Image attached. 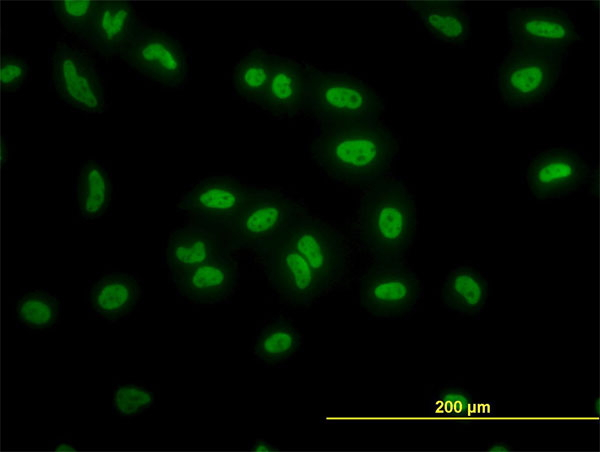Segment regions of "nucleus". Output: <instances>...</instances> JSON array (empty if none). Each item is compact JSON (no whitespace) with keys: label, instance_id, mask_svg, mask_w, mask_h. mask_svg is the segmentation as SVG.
<instances>
[{"label":"nucleus","instance_id":"30","mask_svg":"<svg viewBox=\"0 0 600 452\" xmlns=\"http://www.w3.org/2000/svg\"><path fill=\"white\" fill-rule=\"evenodd\" d=\"M248 448L253 452H274L279 450L276 445L263 438H258L251 441Z\"/></svg>","mask_w":600,"mask_h":452},{"label":"nucleus","instance_id":"21","mask_svg":"<svg viewBox=\"0 0 600 452\" xmlns=\"http://www.w3.org/2000/svg\"><path fill=\"white\" fill-rule=\"evenodd\" d=\"M302 345L303 337L294 324L277 316L259 330L252 355L265 367H281L298 354Z\"/></svg>","mask_w":600,"mask_h":452},{"label":"nucleus","instance_id":"6","mask_svg":"<svg viewBox=\"0 0 600 452\" xmlns=\"http://www.w3.org/2000/svg\"><path fill=\"white\" fill-rule=\"evenodd\" d=\"M49 66L52 88L69 107L87 114H101L108 109L100 72L85 51L58 41L51 51Z\"/></svg>","mask_w":600,"mask_h":452},{"label":"nucleus","instance_id":"5","mask_svg":"<svg viewBox=\"0 0 600 452\" xmlns=\"http://www.w3.org/2000/svg\"><path fill=\"white\" fill-rule=\"evenodd\" d=\"M358 290L362 307L377 319L408 318L423 298V284L406 261L371 262L360 275Z\"/></svg>","mask_w":600,"mask_h":452},{"label":"nucleus","instance_id":"19","mask_svg":"<svg viewBox=\"0 0 600 452\" xmlns=\"http://www.w3.org/2000/svg\"><path fill=\"white\" fill-rule=\"evenodd\" d=\"M408 7L437 41L464 46L471 36V15L458 1H410Z\"/></svg>","mask_w":600,"mask_h":452},{"label":"nucleus","instance_id":"4","mask_svg":"<svg viewBox=\"0 0 600 452\" xmlns=\"http://www.w3.org/2000/svg\"><path fill=\"white\" fill-rule=\"evenodd\" d=\"M384 107L364 81L334 71L309 69L307 109L318 122L378 120Z\"/></svg>","mask_w":600,"mask_h":452},{"label":"nucleus","instance_id":"31","mask_svg":"<svg viewBox=\"0 0 600 452\" xmlns=\"http://www.w3.org/2000/svg\"><path fill=\"white\" fill-rule=\"evenodd\" d=\"M514 449L513 445L508 441H497L491 443L487 448L490 452H507Z\"/></svg>","mask_w":600,"mask_h":452},{"label":"nucleus","instance_id":"10","mask_svg":"<svg viewBox=\"0 0 600 452\" xmlns=\"http://www.w3.org/2000/svg\"><path fill=\"white\" fill-rule=\"evenodd\" d=\"M121 59L142 76L164 88L181 89L188 82L187 53L179 40L146 23Z\"/></svg>","mask_w":600,"mask_h":452},{"label":"nucleus","instance_id":"28","mask_svg":"<svg viewBox=\"0 0 600 452\" xmlns=\"http://www.w3.org/2000/svg\"><path fill=\"white\" fill-rule=\"evenodd\" d=\"M30 77V65L26 58L6 53L1 58L0 82L6 92H16L22 89Z\"/></svg>","mask_w":600,"mask_h":452},{"label":"nucleus","instance_id":"32","mask_svg":"<svg viewBox=\"0 0 600 452\" xmlns=\"http://www.w3.org/2000/svg\"><path fill=\"white\" fill-rule=\"evenodd\" d=\"M599 410H600V408H599V399L597 398L595 400V402H594V411H595L596 415H599Z\"/></svg>","mask_w":600,"mask_h":452},{"label":"nucleus","instance_id":"29","mask_svg":"<svg viewBox=\"0 0 600 452\" xmlns=\"http://www.w3.org/2000/svg\"><path fill=\"white\" fill-rule=\"evenodd\" d=\"M49 447L53 451H74L76 449L71 436L66 435L49 443Z\"/></svg>","mask_w":600,"mask_h":452},{"label":"nucleus","instance_id":"26","mask_svg":"<svg viewBox=\"0 0 600 452\" xmlns=\"http://www.w3.org/2000/svg\"><path fill=\"white\" fill-rule=\"evenodd\" d=\"M100 1L62 0L51 3L57 21L68 33L83 39L92 29Z\"/></svg>","mask_w":600,"mask_h":452},{"label":"nucleus","instance_id":"16","mask_svg":"<svg viewBox=\"0 0 600 452\" xmlns=\"http://www.w3.org/2000/svg\"><path fill=\"white\" fill-rule=\"evenodd\" d=\"M309 69L298 61L277 55L265 92L258 103L275 117H293L307 109Z\"/></svg>","mask_w":600,"mask_h":452},{"label":"nucleus","instance_id":"9","mask_svg":"<svg viewBox=\"0 0 600 452\" xmlns=\"http://www.w3.org/2000/svg\"><path fill=\"white\" fill-rule=\"evenodd\" d=\"M305 210L285 192L256 187L224 236L231 250H257Z\"/></svg>","mask_w":600,"mask_h":452},{"label":"nucleus","instance_id":"18","mask_svg":"<svg viewBox=\"0 0 600 452\" xmlns=\"http://www.w3.org/2000/svg\"><path fill=\"white\" fill-rule=\"evenodd\" d=\"M141 296L142 287L136 275L108 273L89 290L88 305L94 316L115 323L131 315Z\"/></svg>","mask_w":600,"mask_h":452},{"label":"nucleus","instance_id":"12","mask_svg":"<svg viewBox=\"0 0 600 452\" xmlns=\"http://www.w3.org/2000/svg\"><path fill=\"white\" fill-rule=\"evenodd\" d=\"M507 35L511 45L569 49L580 42L582 32L569 8L517 6L506 12Z\"/></svg>","mask_w":600,"mask_h":452},{"label":"nucleus","instance_id":"22","mask_svg":"<svg viewBox=\"0 0 600 452\" xmlns=\"http://www.w3.org/2000/svg\"><path fill=\"white\" fill-rule=\"evenodd\" d=\"M112 197L111 177L99 161L89 159L79 168L75 184V202L80 216L94 220L108 210Z\"/></svg>","mask_w":600,"mask_h":452},{"label":"nucleus","instance_id":"2","mask_svg":"<svg viewBox=\"0 0 600 452\" xmlns=\"http://www.w3.org/2000/svg\"><path fill=\"white\" fill-rule=\"evenodd\" d=\"M413 197L400 179L382 178L361 198L355 237L372 263L406 261L416 238Z\"/></svg>","mask_w":600,"mask_h":452},{"label":"nucleus","instance_id":"11","mask_svg":"<svg viewBox=\"0 0 600 452\" xmlns=\"http://www.w3.org/2000/svg\"><path fill=\"white\" fill-rule=\"evenodd\" d=\"M278 296L295 306H310L328 290L306 259L279 235L256 250Z\"/></svg>","mask_w":600,"mask_h":452},{"label":"nucleus","instance_id":"13","mask_svg":"<svg viewBox=\"0 0 600 452\" xmlns=\"http://www.w3.org/2000/svg\"><path fill=\"white\" fill-rule=\"evenodd\" d=\"M591 177L586 157L576 148L560 146L536 151L528 159L524 179L533 197L551 200L583 188Z\"/></svg>","mask_w":600,"mask_h":452},{"label":"nucleus","instance_id":"27","mask_svg":"<svg viewBox=\"0 0 600 452\" xmlns=\"http://www.w3.org/2000/svg\"><path fill=\"white\" fill-rule=\"evenodd\" d=\"M155 403V393L147 386L122 382L114 387L113 411L123 418H133L150 409Z\"/></svg>","mask_w":600,"mask_h":452},{"label":"nucleus","instance_id":"24","mask_svg":"<svg viewBox=\"0 0 600 452\" xmlns=\"http://www.w3.org/2000/svg\"><path fill=\"white\" fill-rule=\"evenodd\" d=\"M15 315L20 326L27 330L49 331L59 323L61 304L48 291L31 290L17 298Z\"/></svg>","mask_w":600,"mask_h":452},{"label":"nucleus","instance_id":"20","mask_svg":"<svg viewBox=\"0 0 600 452\" xmlns=\"http://www.w3.org/2000/svg\"><path fill=\"white\" fill-rule=\"evenodd\" d=\"M489 297V282L482 272L470 265H456L446 275L441 300L450 312L479 318Z\"/></svg>","mask_w":600,"mask_h":452},{"label":"nucleus","instance_id":"3","mask_svg":"<svg viewBox=\"0 0 600 452\" xmlns=\"http://www.w3.org/2000/svg\"><path fill=\"white\" fill-rule=\"evenodd\" d=\"M569 51L511 45L496 67L495 86L509 107L541 104L564 74Z\"/></svg>","mask_w":600,"mask_h":452},{"label":"nucleus","instance_id":"14","mask_svg":"<svg viewBox=\"0 0 600 452\" xmlns=\"http://www.w3.org/2000/svg\"><path fill=\"white\" fill-rule=\"evenodd\" d=\"M177 295L197 305L226 302L239 282V269L231 253L217 256L190 270L170 277Z\"/></svg>","mask_w":600,"mask_h":452},{"label":"nucleus","instance_id":"25","mask_svg":"<svg viewBox=\"0 0 600 452\" xmlns=\"http://www.w3.org/2000/svg\"><path fill=\"white\" fill-rule=\"evenodd\" d=\"M495 410L494 402L478 401L469 390L453 384L440 387L428 400L430 416L494 415Z\"/></svg>","mask_w":600,"mask_h":452},{"label":"nucleus","instance_id":"15","mask_svg":"<svg viewBox=\"0 0 600 452\" xmlns=\"http://www.w3.org/2000/svg\"><path fill=\"white\" fill-rule=\"evenodd\" d=\"M143 24L128 1H100L92 29L78 42L101 58L121 59Z\"/></svg>","mask_w":600,"mask_h":452},{"label":"nucleus","instance_id":"8","mask_svg":"<svg viewBox=\"0 0 600 452\" xmlns=\"http://www.w3.org/2000/svg\"><path fill=\"white\" fill-rule=\"evenodd\" d=\"M278 235L306 259L328 291L346 276L350 264L348 248L332 226L303 211Z\"/></svg>","mask_w":600,"mask_h":452},{"label":"nucleus","instance_id":"1","mask_svg":"<svg viewBox=\"0 0 600 452\" xmlns=\"http://www.w3.org/2000/svg\"><path fill=\"white\" fill-rule=\"evenodd\" d=\"M310 154L332 180L360 185L388 173L398 156V142L379 120L318 122Z\"/></svg>","mask_w":600,"mask_h":452},{"label":"nucleus","instance_id":"7","mask_svg":"<svg viewBox=\"0 0 600 452\" xmlns=\"http://www.w3.org/2000/svg\"><path fill=\"white\" fill-rule=\"evenodd\" d=\"M255 189L235 177H207L182 195L179 209L188 224L224 237Z\"/></svg>","mask_w":600,"mask_h":452},{"label":"nucleus","instance_id":"17","mask_svg":"<svg viewBox=\"0 0 600 452\" xmlns=\"http://www.w3.org/2000/svg\"><path fill=\"white\" fill-rule=\"evenodd\" d=\"M231 251L224 237L187 224L170 233L166 245V265L172 277Z\"/></svg>","mask_w":600,"mask_h":452},{"label":"nucleus","instance_id":"23","mask_svg":"<svg viewBox=\"0 0 600 452\" xmlns=\"http://www.w3.org/2000/svg\"><path fill=\"white\" fill-rule=\"evenodd\" d=\"M276 56L257 48L247 52L235 64L232 84L240 98L258 105L270 79Z\"/></svg>","mask_w":600,"mask_h":452}]
</instances>
